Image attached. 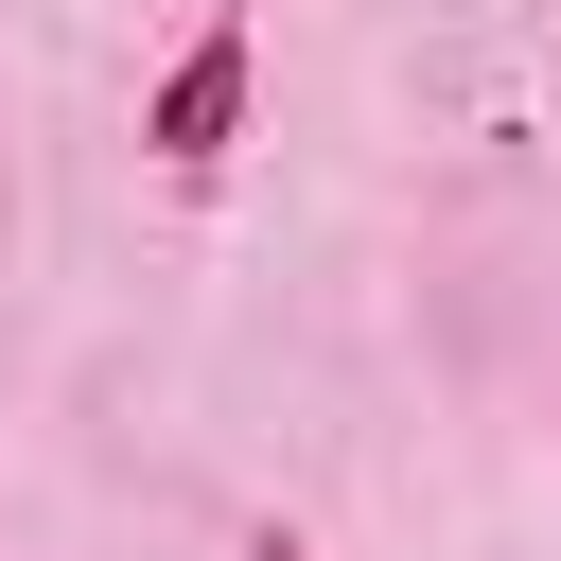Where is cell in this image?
Wrapping results in <instances>:
<instances>
[{"label":"cell","instance_id":"obj_1","mask_svg":"<svg viewBox=\"0 0 561 561\" xmlns=\"http://www.w3.org/2000/svg\"><path fill=\"white\" fill-rule=\"evenodd\" d=\"M228 123H245V18H210L175 70H158V105H140V140L158 158H228Z\"/></svg>","mask_w":561,"mask_h":561}]
</instances>
